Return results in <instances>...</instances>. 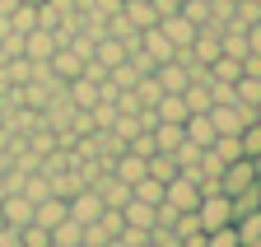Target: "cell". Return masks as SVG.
I'll return each instance as SVG.
<instances>
[{
    "label": "cell",
    "mask_w": 261,
    "mask_h": 247,
    "mask_svg": "<svg viewBox=\"0 0 261 247\" xmlns=\"http://www.w3.org/2000/svg\"><path fill=\"white\" fill-rule=\"evenodd\" d=\"M47 66H51V75L65 84V79H75V75L84 70V56H80L75 47H56V51L47 56Z\"/></svg>",
    "instance_id": "obj_7"
},
{
    "label": "cell",
    "mask_w": 261,
    "mask_h": 247,
    "mask_svg": "<svg viewBox=\"0 0 261 247\" xmlns=\"http://www.w3.org/2000/svg\"><path fill=\"white\" fill-rule=\"evenodd\" d=\"M182 131H187V140H196V145H201V149H210L215 145V121H210V112H191L187 121H182Z\"/></svg>",
    "instance_id": "obj_9"
},
{
    "label": "cell",
    "mask_w": 261,
    "mask_h": 247,
    "mask_svg": "<svg viewBox=\"0 0 261 247\" xmlns=\"http://www.w3.org/2000/svg\"><path fill=\"white\" fill-rule=\"evenodd\" d=\"M233 5H238V0H233Z\"/></svg>",
    "instance_id": "obj_29"
},
{
    "label": "cell",
    "mask_w": 261,
    "mask_h": 247,
    "mask_svg": "<svg viewBox=\"0 0 261 247\" xmlns=\"http://www.w3.org/2000/svg\"><path fill=\"white\" fill-rule=\"evenodd\" d=\"M65 214H70V210H65V196H47V201H38V205H33V224H42L47 233L65 219Z\"/></svg>",
    "instance_id": "obj_10"
},
{
    "label": "cell",
    "mask_w": 261,
    "mask_h": 247,
    "mask_svg": "<svg viewBox=\"0 0 261 247\" xmlns=\"http://www.w3.org/2000/svg\"><path fill=\"white\" fill-rule=\"evenodd\" d=\"M252 168H256V182H261V154H252Z\"/></svg>",
    "instance_id": "obj_26"
},
{
    "label": "cell",
    "mask_w": 261,
    "mask_h": 247,
    "mask_svg": "<svg viewBox=\"0 0 261 247\" xmlns=\"http://www.w3.org/2000/svg\"><path fill=\"white\" fill-rule=\"evenodd\" d=\"M247 56H261V23H247Z\"/></svg>",
    "instance_id": "obj_23"
},
{
    "label": "cell",
    "mask_w": 261,
    "mask_h": 247,
    "mask_svg": "<svg viewBox=\"0 0 261 247\" xmlns=\"http://www.w3.org/2000/svg\"><path fill=\"white\" fill-rule=\"evenodd\" d=\"M19 5H47V0H19Z\"/></svg>",
    "instance_id": "obj_27"
},
{
    "label": "cell",
    "mask_w": 261,
    "mask_h": 247,
    "mask_svg": "<svg viewBox=\"0 0 261 247\" xmlns=\"http://www.w3.org/2000/svg\"><path fill=\"white\" fill-rule=\"evenodd\" d=\"M80 238H84V224H75L70 214L51 229V247H80Z\"/></svg>",
    "instance_id": "obj_16"
},
{
    "label": "cell",
    "mask_w": 261,
    "mask_h": 247,
    "mask_svg": "<svg viewBox=\"0 0 261 247\" xmlns=\"http://www.w3.org/2000/svg\"><path fill=\"white\" fill-rule=\"evenodd\" d=\"M19 191H23L33 205H38V201H47V196H51V182H47V173H38V168H33V173L23 177V187H19Z\"/></svg>",
    "instance_id": "obj_18"
},
{
    "label": "cell",
    "mask_w": 261,
    "mask_h": 247,
    "mask_svg": "<svg viewBox=\"0 0 261 247\" xmlns=\"http://www.w3.org/2000/svg\"><path fill=\"white\" fill-rule=\"evenodd\" d=\"M238 145H243V154H247V159H252V154H261V121H256V117H252L247 126L238 131Z\"/></svg>",
    "instance_id": "obj_19"
},
{
    "label": "cell",
    "mask_w": 261,
    "mask_h": 247,
    "mask_svg": "<svg viewBox=\"0 0 261 247\" xmlns=\"http://www.w3.org/2000/svg\"><path fill=\"white\" fill-rule=\"evenodd\" d=\"M121 14H126V23H136V28H154L159 23L154 0H121Z\"/></svg>",
    "instance_id": "obj_12"
},
{
    "label": "cell",
    "mask_w": 261,
    "mask_h": 247,
    "mask_svg": "<svg viewBox=\"0 0 261 247\" xmlns=\"http://www.w3.org/2000/svg\"><path fill=\"white\" fill-rule=\"evenodd\" d=\"M205 247H238V229H233V224L210 229V233H205Z\"/></svg>",
    "instance_id": "obj_20"
},
{
    "label": "cell",
    "mask_w": 261,
    "mask_h": 247,
    "mask_svg": "<svg viewBox=\"0 0 261 247\" xmlns=\"http://www.w3.org/2000/svg\"><path fill=\"white\" fill-rule=\"evenodd\" d=\"M163 201H168L173 210H196V201H201V187H196L187 173H177L168 187H163Z\"/></svg>",
    "instance_id": "obj_4"
},
{
    "label": "cell",
    "mask_w": 261,
    "mask_h": 247,
    "mask_svg": "<svg viewBox=\"0 0 261 247\" xmlns=\"http://www.w3.org/2000/svg\"><path fill=\"white\" fill-rule=\"evenodd\" d=\"M0 247H23L19 229H10V224H0Z\"/></svg>",
    "instance_id": "obj_24"
},
{
    "label": "cell",
    "mask_w": 261,
    "mask_h": 247,
    "mask_svg": "<svg viewBox=\"0 0 261 247\" xmlns=\"http://www.w3.org/2000/svg\"><path fill=\"white\" fill-rule=\"evenodd\" d=\"M93 61H98V66H108V70H112L117 61H126V47H121L117 38H108V33H103V38L93 42Z\"/></svg>",
    "instance_id": "obj_14"
},
{
    "label": "cell",
    "mask_w": 261,
    "mask_h": 247,
    "mask_svg": "<svg viewBox=\"0 0 261 247\" xmlns=\"http://www.w3.org/2000/svg\"><path fill=\"white\" fill-rule=\"evenodd\" d=\"M51 51H56V33H51V28L38 23V28H28V33H23V56L28 61H47Z\"/></svg>",
    "instance_id": "obj_8"
},
{
    "label": "cell",
    "mask_w": 261,
    "mask_h": 247,
    "mask_svg": "<svg viewBox=\"0 0 261 247\" xmlns=\"http://www.w3.org/2000/svg\"><path fill=\"white\" fill-rule=\"evenodd\" d=\"M140 247H154V242H140Z\"/></svg>",
    "instance_id": "obj_28"
},
{
    "label": "cell",
    "mask_w": 261,
    "mask_h": 247,
    "mask_svg": "<svg viewBox=\"0 0 261 247\" xmlns=\"http://www.w3.org/2000/svg\"><path fill=\"white\" fill-rule=\"evenodd\" d=\"M121 219H126L130 229H154V205L140 201V196H130V201L121 205Z\"/></svg>",
    "instance_id": "obj_13"
},
{
    "label": "cell",
    "mask_w": 261,
    "mask_h": 247,
    "mask_svg": "<svg viewBox=\"0 0 261 247\" xmlns=\"http://www.w3.org/2000/svg\"><path fill=\"white\" fill-rule=\"evenodd\" d=\"M154 117H159V121H187L191 112H187V103H182V94H163V98L154 103Z\"/></svg>",
    "instance_id": "obj_15"
},
{
    "label": "cell",
    "mask_w": 261,
    "mask_h": 247,
    "mask_svg": "<svg viewBox=\"0 0 261 247\" xmlns=\"http://www.w3.org/2000/svg\"><path fill=\"white\" fill-rule=\"evenodd\" d=\"M19 5V0H0V19H10V10Z\"/></svg>",
    "instance_id": "obj_25"
},
{
    "label": "cell",
    "mask_w": 261,
    "mask_h": 247,
    "mask_svg": "<svg viewBox=\"0 0 261 247\" xmlns=\"http://www.w3.org/2000/svg\"><path fill=\"white\" fill-rule=\"evenodd\" d=\"M0 224H10V229H28L33 224V201L23 191H10L5 201H0Z\"/></svg>",
    "instance_id": "obj_3"
},
{
    "label": "cell",
    "mask_w": 261,
    "mask_h": 247,
    "mask_svg": "<svg viewBox=\"0 0 261 247\" xmlns=\"http://www.w3.org/2000/svg\"><path fill=\"white\" fill-rule=\"evenodd\" d=\"M140 51L154 61V66H163V61H173V56H177V47L159 33V23H154V28H140Z\"/></svg>",
    "instance_id": "obj_6"
},
{
    "label": "cell",
    "mask_w": 261,
    "mask_h": 247,
    "mask_svg": "<svg viewBox=\"0 0 261 247\" xmlns=\"http://www.w3.org/2000/svg\"><path fill=\"white\" fill-rule=\"evenodd\" d=\"M159 33L168 38L173 47H191V38H196V23H191L182 10H173V14H163V19H159Z\"/></svg>",
    "instance_id": "obj_5"
},
{
    "label": "cell",
    "mask_w": 261,
    "mask_h": 247,
    "mask_svg": "<svg viewBox=\"0 0 261 247\" xmlns=\"http://www.w3.org/2000/svg\"><path fill=\"white\" fill-rule=\"evenodd\" d=\"M210 121H215L219 135H238L252 121V107L247 103H210Z\"/></svg>",
    "instance_id": "obj_2"
},
{
    "label": "cell",
    "mask_w": 261,
    "mask_h": 247,
    "mask_svg": "<svg viewBox=\"0 0 261 247\" xmlns=\"http://www.w3.org/2000/svg\"><path fill=\"white\" fill-rule=\"evenodd\" d=\"M196 219H201L205 233L233 224V196H224V191H201V201H196Z\"/></svg>",
    "instance_id": "obj_1"
},
{
    "label": "cell",
    "mask_w": 261,
    "mask_h": 247,
    "mask_svg": "<svg viewBox=\"0 0 261 247\" xmlns=\"http://www.w3.org/2000/svg\"><path fill=\"white\" fill-rule=\"evenodd\" d=\"M154 149H163V154H173L182 140H187V131H182V121H154Z\"/></svg>",
    "instance_id": "obj_11"
},
{
    "label": "cell",
    "mask_w": 261,
    "mask_h": 247,
    "mask_svg": "<svg viewBox=\"0 0 261 247\" xmlns=\"http://www.w3.org/2000/svg\"><path fill=\"white\" fill-rule=\"evenodd\" d=\"M130 94H136V103H140V107H154V103L163 98V89H159V79H154V75H140L136 84H130Z\"/></svg>",
    "instance_id": "obj_17"
},
{
    "label": "cell",
    "mask_w": 261,
    "mask_h": 247,
    "mask_svg": "<svg viewBox=\"0 0 261 247\" xmlns=\"http://www.w3.org/2000/svg\"><path fill=\"white\" fill-rule=\"evenodd\" d=\"M19 238H23V247H51V233H47L42 224H28V229H19Z\"/></svg>",
    "instance_id": "obj_21"
},
{
    "label": "cell",
    "mask_w": 261,
    "mask_h": 247,
    "mask_svg": "<svg viewBox=\"0 0 261 247\" xmlns=\"http://www.w3.org/2000/svg\"><path fill=\"white\" fill-rule=\"evenodd\" d=\"M173 159H177V168H191L196 159H201V145H196V140H182V145L173 149Z\"/></svg>",
    "instance_id": "obj_22"
}]
</instances>
